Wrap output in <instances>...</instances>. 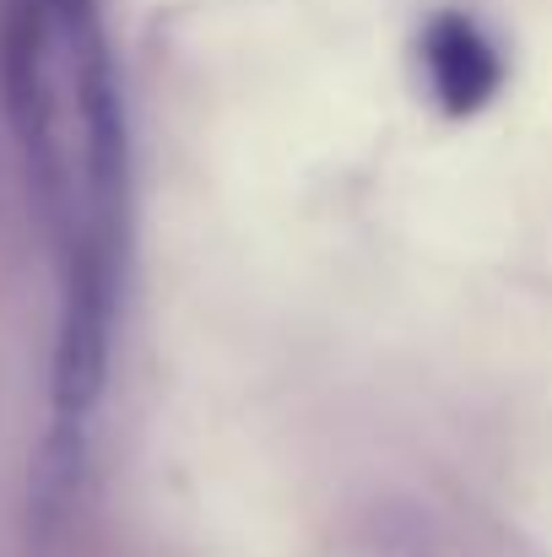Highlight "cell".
<instances>
[{
	"mask_svg": "<svg viewBox=\"0 0 552 557\" xmlns=\"http://www.w3.org/2000/svg\"><path fill=\"white\" fill-rule=\"evenodd\" d=\"M417 60H422L433 103L450 120L482 114L499 98V87H504V60H499L493 38L466 11H439L422 27V38H417Z\"/></svg>",
	"mask_w": 552,
	"mask_h": 557,
	"instance_id": "cell-1",
	"label": "cell"
}]
</instances>
